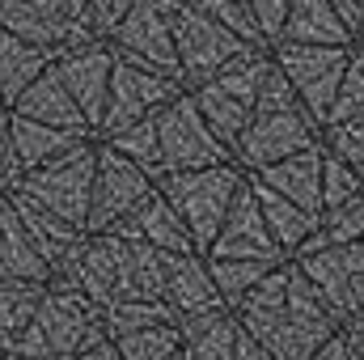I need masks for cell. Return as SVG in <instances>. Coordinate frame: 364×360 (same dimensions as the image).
Listing matches in <instances>:
<instances>
[{
  "mask_svg": "<svg viewBox=\"0 0 364 360\" xmlns=\"http://www.w3.org/2000/svg\"><path fill=\"white\" fill-rule=\"evenodd\" d=\"M237 327L259 339L275 360H309L335 331L339 322L305 280V271L292 259L272 268L233 309Z\"/></svg>",
  "mask_w": 364,
  "mask_h": 360,
  "instance_id": "obj_1",
  "label": "cell"
},
{
  "mask_svg": "<svg viewBox=\"0 0 364 360\" xmlns=\"http://www.w3.org/2000/svg\"><path fill=\"white\" fill-rule=\"evenodd\" d=\"M51 280L73 284L97 309L110 301H161L166 250L144 246V242H127V238L102 229V233H85L73 263Z\"/></svg>",
  "mask_w": 364,
  "mask_h": 360,
  "instance_id": "obj_2",
  "label": "cell"
},
{
  "mask_svg": "<svg viewBox=\"0 0 364 360\" xmlns=\"http://www.w3.org/2000/svg\"><path fill=\"white\" fill-rule=\"evenodd\" d=\"M97 339H106L102 309L73 284L47 280L26 331L17 335V344L9 348L4 360H73L77 352L93 348Z\"/></svg>",
  "mask_w": 364,
  "mask_h": 360,
  "instance_id": "obj_3",
  "label": "cell"
},
{
  "mask_svg": "<svg viewBox=\"0 0 364 360\" xmlns=\"http://www.w3.org/2000/svg\"><path fill=\"white\" fill-rule=\"evenodd\" d=\"M318 136H322V123L301 106V97L292 93V85L272 64L263 90L255 97L250 123H246V132H242V140L233 149V162L250 174V170H263L279 157H292V153L318 144Z\"/></svg>",
  "mask_w": 364,
  "mask_h": 360,
  "instance_id": "obj_4",
  "label": "cell"
},
{
  "mask_svg": "<svg viewBox=\"0 0 364 360\" xmlns=\"http://www.w3.org/2000/svg\"><path fill=\"white\" fill-rule=\"evenodd\" d=\"M267 73H272V51H246L233 64H225L216 77H208L195 90H186L191 102H195V110L203 115V123L212 127V136L229 153L237 149V140H242V132L250 123L255 97L263 90Z\"/></svg>",
  "mask_w": 364,
  "mask_h": 360,
  "instance_id": "obj_5",
  "label": "cell"
},
{
  "mask_svg": "<svg viewBox=\"0 0 364 360\" xmlns=\"http://www.w3.org/2000/svg\"><path fill=\"white\" fill-rule=\"evenodd\" d=\"M246 182V170L237 162H220V166H203V170H178V174H161L157 191L170 199V208L178 212V221L191 233L195 255H203L237 195V186Z\"/></svg>",
  "mask_w": 364,
  "mask_h": 360,
  "instance_id": "obj_6",
  "label": "cell"
},
{
  "mask_svg": "<svg viewBox=\"0 0 364 360\" xmlns=\"http://www.w3.org/2000/svg\"><path fill=\"white\" fill-rule=\"evenodd\" d=\"M93 157H97V140H81V144L64 149L60 157H51V162L26 170L9 191H17V195L43 203L47 212L64 216L68 225L85 229V216H90V191H93Z\"/></svg>",
  "mask_w": 364,
  "mask_h": 360,
  "instance_id": "obj_7",
  "label": "cell"
},
{
  "mask_svg": "<svg viewBox=\"0 0 364 360\" xmlns=\"http://www.w3.org/2000/svg\"><path fill=\"white\" fill-rule=\"evenodd\" d=\"M0 26L43 47L51 60L102 38L85 0H0Z\"/></svg>",
  "mask_w": 364,
  "mask_h": 360,
  "instance_id": "obj_8",
  "label": "cell"
},
{
  "mask_svg": "<svg viewBox=\"0 0 364 360\" xmlns=\"http://www.w3.org/2000/svg\"><path fill=\"white\" fill-rule=\"evenodd\" d=\"M170 30H174V60H178L182 90H195L199 81L216 77L225 64H233L237 55L250 51V47L237 43L225 26H216L199 4H174Z\"/></svg>",
  "mask_w": 364,
  "mask_h": 360,
  "instance_id": "obj_9",
  "label": "cell"
},
{
  "mask_svg": "<svg viewBox=\"0 0 364 360\" xmlns=\"http://www.w3.org/2000/svg\"><path fill=\"white\" fill-rule=\"evenodd\" d=\"M352 47H322V43H272V64L275 73L292 85V93L301 97V106L326 123L331 102L339 90L343 64H348Z\"/></svg>",
  "mask_w": 364,
  "mask_h": 360,
  "instance_id": "obj_10",
  "label": "cell"
},
{
  "mask_svg": "<svg viewBox=\"0 0 364 360\" xmlns=\"http://www.w3.org/2000/svg\"><path fill=\"white\" fill-rule=\"evenodd\" d=\"M170 13L174 0H136L110 30H106V47L119 60L157 68L178 77V60H174V30H170Z\"/></svg>",
  "mask_w": 364,
  "mask_h": 360,
  "instance_id": "obj_11",
  "label": "cell"
},
{
  "mask_svg": "<svg viewBox=\"0 0 364 360\" xmlns=\"http://www.w3.org/2000/svg\"><path fill=\"white\" fill-rule=\"evenodd\" d=\"M157 149H161V174L233 162V153L212 136V127L203 123V115L195 110L186 90L157 110Z\"/></svg>",
  "mask_w": 364,
  "mask_h": 360,
  "instance_id": "obj_12",
  "label": "cell"
},
{
  "mask_svg": "<svg viewBox=\"0 0 364 360\" xmlns=\"http://www.w3.org/2000/svg\"><path fill=\"white\" fill-rule=\"evenodd\" d=\"M178 93H182L178 77L110 55V85H106V106H102L97 140L110 136V132H119V127H127V123H136V119H144V115H157Z\"/></svg>",
  "mask_w": 364,
  "mask_h": 360,
  "instance_id": "obj_13",
  "label": "cell"
},
{
  "mask_svg": "<svg viewBox=\"0 0 364 360\" xmlns=\"http://www.w3.org/2000/svg\"><path fill=\"white\" fill-rule=\"evenodd\" d=\"M153 191V179L127 162L123 153H114L106 140H97V157H93V191H90V216H85V233L110 229L119 216H127L144 195Z\"/></svg>",
  "mask_w": 364,
  "mask_h": 360,
  "instance_id": "obj_14",
  "label": "cell"
},
{
  "mask_svg": "<svg viewBox=\"0 0 364 360\" xmlns=\"http://www.w3.org/2000/svg\"><path fill=\"white\" fill-rule=\"evenodd\" d=\"M292 263L305 271V280L314 284V292L322 297V305L331 309L335 322H343L364 301V242L322 246V250L296 255Z\"/></svg>",
  "mask_w": 364,
  "mask_h": 360,
  "instance_id": "obj_15",
  "label": "cell"
},
{
  "mask_svg": "<svg viewBox=\"0 0 364 360\" xmlns=\"http://www.w3.org/2000/svg\"><path fill=\"white\" fill-rule=\"evenodd\" d=\"M203 255L208 259H284L275 250L267 225H263L250 179L237 186V195H233V203H229V212H225V221H220V229H216V238Z\"/></svg>",
  "mask_w": 364,
  "mask_h": 360,
  "instance_id": "obj_16",
  "label": "cell"
},
{
  "mask_svg": "<svg viewBox=\"0 0 364 360\" xmlns=\"http://www.w3.org/2000/svg\"><path fill=\"white\" fill-rule=\"evenodd\" d=\"M68 97L77 102V110L85 115V123L97 136V123H102V106H106V85H110V47L97 38V43H81L64 55L51 60Z\"/></svg>",
  "mask_w": 364,
  "mask_h": 360,
  "instance_id": "obj_17",
  "label": "cell"
},
{
  "mask_svg": "<svg viewBox=\"0 0 364 360\" xmlns=\"http://www.w3.org/2000/svg\"><path fill=\"white\" fill-rule=\"evenodd\" d=\"M0 195H4V199H9V208L17 212V221H21L26 238L34 242V250L43 255V263L51 268V275H60V271L73 263V255L81 250V242H85V229L68 225L64 216L47 212L43 203L26 199V195H17V191H0Z\"/></svg>",
  "mask_w": 364,
  "mask_h": 360,
  "instance_id": "obj_18",
  "label": "cell"
},
{
  "mask_svg": "<svg viewBox=\"0 0 364 360\" xmlns=\"http://www.w3.org/2000/svg\"><path fill=\"white\" fill-rule=\"evenodd\" d=\"M161 301L170 305L174 322L191 318V314H208V309H225L212 275H208V259L195 250H166V284H161Z\"/></svg>",
  "mask_w": 364,
  "mask_h": 360,
  "instance_id": "obj_19",
  "label": "cell"
},
{
  "mask_svg": "<svg viewBox=\"0 0 364 360\" xmlns=\"http://www.w3.org/2000/svg\"><path fill=\"white\" fill-rule=\"evenodd\" d=\"M106 233H119V238H127V242H144V246H157V250H174V255L195 250L186 225L178 221V212L170 208V199L157 191V182H153V191H149L127 216H119Z\"/></svg>",
  "mask_w": 364,
  "mask_h": 360,
  "instance_id": "obj_20",
  "label": "cell"
},
{
  "mask_svg": "<svg viewBox=\"0 0 364 360\" xmlns=\"http://www.w3.org/2000/svg\"><path fill=\"white\" fill-rule=\"evenodd\" d=\"M250 179H259L263 186H272L275 195L292 199L305 212H322V144H309L292 157H279L263 170H250Z\"/></svg>",
  "mask_w": 364,
  "mask_h": 360,
  "instance_id": "obj_21",
  "label": "cell"
},
{
  "mask_svg": "<svg viewBox=\"0 0 364 360\" xmlns=\"http://www.w3.org/2000/svg\"><path fill=\"white\" fill-rule=\"evenodd\" d=\"M9 110H13V115H21V119H34V123H51V127H68V132L93 136V127L85 123V115L77 110V102H73L68 90H64V81H60L55 64H47V68H43L26 90L17 93Z\"/></svg>",
  "mask_w": 364,
  "mask_h": 360,
  "instance_id": "obj_22",
  "label": "cell"
},
{
  "mask_svg": "<svg viewBox=\"0 0 364 360\" xmlns=\"http://www.w3.org/2000/svg\"><path fill=\"white\" fill-rule=\"evenodd\" d=\"M81 140H97V136H81V132H68V127H51V123H34V119H21L9 110V149H13V166H17V179L51 157H60L64 149L81 144Z\"/></svg>",
  "mask_w": 364,
  "mask_h": 360,
  "instance_id": "obj_23",
  "label": "cell"
},
{
  "mask_svg": "<svg viewBox=\"0 0 364 360\" xmlns=\"http://www.w3.org/2000/svg\"><path fill=\"white\" fill-rule=\"evenodd\" d=\"M275 43H322V47H352V30L339 21L331 0H292Z\"/></svg>",
  "mask_w": 364,
  "mask_h": 360,
  "instance_id": "obj_24",
  "label": "cell"
},
{
  "mask_svg": "<svg viewBox=\"0 0 364 360\" xmlns=\"http://www.w3.org/2000/svg\"><path fill=\"white\" fill-rule=\"evenodd\" d=\"M246 179H250V174H246ZM250 191H255V199H259V212H263V225H267V233H272L275 250H279L284 259H292V255L301 250V242L314 233L318 216L305 212V208H296L292 199L275 195L272 186H263L259 179H250Z\"/></svg>",
  "mask_w": 364,
  "mask_h": 360,
  "instance_id": "obj_25",
  "label": "cell"
},
{
  "mask_svg": "<svg viewBox=\"0 0 364 360\" xmlns=\"http://www.w3.org/2000/svg\"><path fill=\"white\" fill-rule=\"evenodd\" d=\"M0 280H26V284L51 280V268L43 263V255L26 238V229H21V221L4 195H0Z\"/></svg>",
  "mask_w": 364,
  "mask_h": 360,
  "instance_id": "obj_26",
  "label": "cell"
},
{
  "mask_svg": "<svg viewBox=\"0 0 364 360\" xmlns=\"http://www.w3.org/2000/svg\"><path fill=\"white\" fill-rule=\"evenodd\" d=\"M182 348L191 360H233V344H237V318L233 309H208V314H191L178 318Z\"/></svg>",
  "mask_w": 364,
  "mask_h": 360,
  "instance_id": "obj_27",
  "label": "cell"
},
{
  "mask_svg": "<svg viewBox=\"0 0 364 360\" xmlns=\"http://www.w3.org/2000/svg\"><path fill=\"white\" fill-rule=\"evenodd\" d=\"M47 64H51V55L43 47L26 43V38H17L13 30L0 26V102L4 106H13V97L26 90Z\"/></svg>",
  "mask_w": 364,
  "mask_h": 360,
  "instance_id": "obj_28",
  "label": "cell"
},
{
  "mask_svg": "<svg viewBox=\"0 0 364 360\" xmlns=\"http://www.w3.org/2000/svg\"><path fill=\"white\" fill-rule=\"evenodd\" d=\"M348 242H364V191L352 199H339V203H326L318 212V225L314 233L301 242L296 255H309V250H322V246H348ZM292 255V259H296Z\"/></svg>",
  "mask_w": 364,
  "mask_h": 360,
  "instance_id": "obj_29",
  "label": "cell"
},
{
  "mask_svg": "<svg viewBox=\"0 0 364 360\" xmlns=\"http://www.w3.org/2000/svg\"><path fill=\"white\" fill-rule=\"evenodd\" d=\"M208 259V255H203ZM284 259H208V275L225 301V309H237V301L267 275L272 268H279Z\"/></svg>",
  "mask_w": 364,
  "mask_h": 360,
  "instance_id": "obj_30",
  "label": "cell"
},
{
  "mask_svg": "<svg viewBox=\"0 0 364 360\" xmlns=\"http://www.w3.org/2000/svg\"><path fill=\"white\" fill-rule=\"evenodd\" d=\"M114 153H123L127 162H136L149 179L157 182L161 179V149H157V115H144V119H136V123H127V127H119V132H110V136H102Z\"/></svg>",
  "mask_w": 364,
  "mask_h": 360,
  "instance_id": "obj_31",
  "label": "cell"
},
{
  "mask_svg": "<svg viewBox=\"0 0 364 360\" xmlns=\"http://www.w3.org/2000/svg\"><path fill=\"white\" fill-rule=\"evenodd\" d=\"M47 284H26V280H0V360L9 356V348L17 344V335L26 331L38 297Z\"/></svg>",
  "mask_w": 364,
  "mask_h": 360,
  "instance_id": "obj_32",
  "label": "cell"
},
{
  "mask_svg": "<svg viewBox=\"0 0 364 360\" xmlns=\"http://www.w3.org/2000/svg\"><path fill=\"white\" fill-rule=\"evenodd\" d=\"M157 322H174L166 301H110V305H102L106 339H119V335H132V331H144Z\"/></svg>",
  "mask_w": 364,
  "mask_h": 360,
  "instance_id": "obj_33",
  "label": "cell"
},
{
  "mask_svg": "<svg viewBox=\"0 0 364 360\" xmlns=\"http://www.w3.org/2000/svg\"><path fill=\"white\" fill-rule=\"evenodd\" d=\"M110 344L119 348L123 360H170L182 348V335H178V322H157V327L119 335V339H110Z\"/></svg>",
  "mask_w": 364,
  "mask_h": 360,
  "instance_id": "obj_34",
  "label": "cell"
},
{
  "mask_svg": "<svg viewBox=\"0 0 364 360\" xmlns=\"http://www.w3.org/2000/svg\"><path fill=\"white\" fill-rule=\"evenodd\" d=\"M195 4H199V9H203L212 21H216V26H225V30H229L237 43H246L250 51H272L246 0H195Z\"/></svg>",
  "mask_w": 364,
  "mask_h": 360,
  "instance_id": "obj_35",
  "label": "cell"
},
{
  "mask_svg": "<svg viewBox=\"0 0 364 360\" xmlns=\"http://www.w3.org/2000/svg\"><path fill=\"white\" fill-rule=\"evenodd\" d=\"M322 149L335 153L339 162H348L364 179V115L356 119H339V123H322Z\"/></svg>",
  "mask_w": 364,
  "mask_h": 360,
  "instance_id": "obj_36",
  "label": "cell"
},
{
  "mask_svg": "<svg viewBox=\"0 0 364 360\" xmlns=\"http://www.w3.org/2000/svg\"><path fill=\"white\" fill-rule=\"evenodd\" d=\"M356 115H364V51L360 47L348 51V64H343V77H339V90H335V102H331L326 123L356 119Z\"/></svg>",
  "mask_w": 364,
  "mask_h": 360,
  "instance_id": "obj_37",
  "label": "cell"
},
{
  "mask_svg": "<svg viewBox=\"0 0 364 360\" xmlns=\"http://www.w3.org/2000/svg\"><path fill=\"white\" fill-rule=\"evenodd\" d=\"M322 144V140H318ZM364 191V179L348 166V162H339L335 153H326L322 149V208L326 203H339V199H352V195H360Z\"/></svg>",
  "mask_w": 364,
  "mask_h": 360,
  "instance_id": "obj_38",
  "label": "cell"
},
{
  "mask_svg": "<svg viewBox=\"0 0 364 360\" xmlns=\"http://www.w3.org/2000/svg\"><path fill=\"white\" fill-rule=\"evenodd\" d=\"M246 4H250V13H255V21H259V30H263L267 47H272L275 38H279L284 13H288V4H292V0H246Z\"/></svg>",
  "mask_w": 364,
  "mask_h": 360,
  "instance_id": "obj_39",
  "label": "cell"
},
{
  "mask_svg": "<svg viewBox=\"0 0 364 360\" xmlns=\"http://www.w3.org/2000/svg\"><path fill=\"white\" fill-rule=\"evenodd\" d=\"M132 4H136V0H90V17H93V26H97V34L106 38V30H110Z\"/></svg>",
  "mask_w": 364,
  "mask_h": 360,
  "instance_id": "obj_40",
  "label": "cell"
},
{
  "mask_svg": "<svg viewBox=\"0 0 364 360\" xmlns=\"http://www.w3.org/2000/svg\"><path fill=\"white\" fill-rule=\"evenodd\" d=\"M17 182V166H13V149H9V106L0 102V191H9Z\"/></svg>",
  "mask_w": 364,
  "mask_h": 360,
  "instance_id": "obj_41",
  "label": "cell"
},
{
  "mask_svg": "<svg viewBox=\"0 0 364 360\" xmlns=\"http://www.w3.org/2000/svg\"><path fill=\"white\" fill-rule=\"evenodd\" d=\"M309 360H364V356L348 344V339H343V335H339V331H335V335H331V339H326V344H322Z\"/></svg>",
  "mask_w": 364,
  "mask_h": 360,
  "instance_id": "obj_42",
  "label": "cell"
},
{
  "mask_svg": "<svg viewBox=\"0 0 364 360\" xmlns=\"http://www.w3.org/2000/svg\"><path fill=\"white\" fill-rule=\"evenodd\" d=\"M339 335H343V339H348V344L364 356V305H356V309L339 322Z\"/></svg>",
  "mask_w": 364,
  "mask_h": 360,
  "instance_id": "obj_43",
  "label": "cell"
},
{
  "mask_svg": "<svg viewBox=\"0 0 364 360\" xmlns=\"http://www.w3.org/2000/svg\"><path fill=\"white\" fill-rule=\"evenodd\" d=\"M233 360H275V356L267 352V348H263V344H259V339H250V335H246V331L237 327V344H233Z\"/></svg>",
  "mask_w": 364,
  "mask_h": 360,
  "instance_id": "obj_44",
  "label": "cell"
},
{
  "mask_svg": "<svg viewBox=\"0 0 364 360\" xmlns=\"http://www.w3.org/2000/svg\"><path fill=\"white\" fill-rule=\"evenodd\" d=\"M331 9L339 13V21L348 26V30H356L364 17V0H331Z\"/></svg>",
  "mask_w": 364,
  "mask_h": 360,
  "instance_id": "obj_45",
  "label": "cell"
},
{
  "mask_svg": "<svg viewBox=\"0 0 364 360\" xmlns=\"http://www.w3.org/2000/svg\"><path fill=\"white\" fill-rule=\"evenodd\" d=\"M73 360H123V356H119V348H114L110 339H97L93 348H85V352H77Z\"/></svg>",
  "mask_w": 364,
  "mask_h": 360,
  "instance_id": "obj_46",
  "label": "cell"
},
{
  "mask_svg": "<svg viewBox=\"0 0 364 360\" xmlns=\"http://www.w3.org/2000/svg\"><path fill=\"white\" fill-rule=\"evenodd\" d=\"M352 47H360V51H364V17H360V26L352 30Z\"/></svg>",
  "mask_w": 364,
  "mask_h": 360,
  "instance_id": "obj_47",
  "label": "cell"
},
{
  "mask_svg": "<svg viewBox=\"0 0 364 360\" xmlns=\"http://www.w3.org/2000/svg\"><path fill=\"white\" fill-rule=\"evenodd\" d=\"M170 360H191V352H186V348H178V352H174Z\"/></svg>",
  "mask_w": 364,
  "mask_h": 360,
  "instance_id": "obj_48",
  "label": "cell"
},
{
  "mask_svg": "<svg viewBox=\"0 0 364 360\" xmlns=\"http://www.w3.org/2000/svg\"><path fill=\"white\" fill-rule=\"evenodd\" d=\"M174 4H195V0H174Z\"/></svg>",
  "mask_w": 364,
  "mask_h": 360,
  "instance_id": "obj_49",
  "label": "cell"
},
{
  "mask_svg": "<svg viewBox=\"0 0 364 360\" xmlns=\"http://www.w3.org/2000/svg\"><path fill=\"white\" fill-rule=\"evenodd\" d=\"M85 4H90V0H85Z\"/></svg>",
  "mask_w": 364,
  "mask_h": 360,
  "instance_id": "obj_50",
  "label": "cell"
},
{
  "mask_svg": "<svg viewBox=\"0 0 364 360\" xmlns=\"http://www.w3.org/2000/svg\"><path fill=\"white\" fill-rule=\"evenodd\" d=\"M360 305H364V301H360Z\"/></svg>",
  "mask_w": 364,
  "mask_h": 360,
  "instance_id": "obj_51",
  "label": "cell"
}]
</instances>
